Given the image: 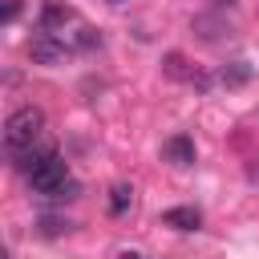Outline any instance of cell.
<instances>
[{"label": "cell", "instance_id": "13", "mask_svg": "<svg viewBox=\"0 0 259 259\" xmlns=\"http://www.w3.org/2000/svg\"><path fill=\"white\" fill-rule=\"evenodd\" d=\"M166 73H170V77H190V73H186V57H182V53H166Z\"/></svg>", "mask_w": 259, "mask_h": 259}, {"label": "cell", "instance_id": "1", "mask_svg": "<svg viewBox=\"0 0 259 259\" xmlns=\"http://www.w3.org/2000/svg\"><path fill=\"white\" fill-rule=\"evenodd\" d=\"M40 130H45V113H40L36 105H20V109H12V113L4 117V150H8V154L28 150V146L40 138Z\"/></svg>", "mask_w": 259, "mask_h": 259}, {"label": "cell", "instance_id": "10", "mask_svg": "<svg viewBox=\"0 0 259 259\" xmlns=\"http://www.w3.org/2000/svg\"><path fill=\"white\" fill-rule=\"evenodd\" d=\"M36 231H40L45 239H57V235H69V231H73V223H69V219H61V214H40V219H36Z\"/></svg>", "mask_w": 259, "mask_h": 259}, {"label": "cell", "instance_id": "11", "mask_svg": "<svg viewBox=\"0 0 259 259\" xmlns=\"http://www.w3.org/2000/svg\"><path fill=\"white\" fill-rule=\"evenodd\" d=\"M45 198H49V202H73V198H81V182L69 174V178H65V182H61L53 194H45Z\"/></svg>", "mask_w": 259, "mask_h": 259}, {"label": "cell", "instance_id": "12", "mask_svg": "<svg viewBox=\"0 0 259 259\" xmlns=\"http://www.w3.org/2000/svg\"><path fill=\"white\" fill-rule=\"evenodd\" d=\"M73 49H97L101 45V36H97V28H89V24H81L77 32H73V40H69Z\"/></svg>", "mask_w": 259, "mask_h": 259}, {"label": "cell", "instance_id": "4", "mask_svg": "<svg viewBox=\"0 0 259 259\" xmlns=\"http://www.w3.org/2000/svg\"><path fill=\"white\" fill-rule=\"evenodd\" d=\"M73 20H77V12H73L69 4H45V8H40V32L61 36L65 24H73Z\"/></svg>", "mask_w": 259, "mask_h": 259}, {"label": "cell", "instance_id": "3", "mask_svg": "<svg viewBox=\"0 0 259 259\" xmlns=\"http://www.w3.org/2000/svg\"><path fill=\"white\" fill-rule=\"evenodd\" d=\"M69 53H73V45H65V36H53V32H36L28 40V57L36 65H65Z\"/></svg>", "mask_w": 259, "mask_h": 259}, {"label": "cell", "instance_id": "8", "mask_svg": "<svg viewBox=\"0 0 259 259\" xmlns=\"http://www.w3.org/2000/svg\"><path fill=\"white\" fill-rule=\"evenodd\" d=\"M190 28H194V32L202 36V40H219V36L227 32V24H223L219 16H210V12H202V16H194V20H190Z\"/></svg>", "mask_w": 259, "mask_h": 259}, {"label": "cell", "instance_id": "15", "mask_svg": "<svg viewBox=\"0 0 259 259\" xmlns=\"http://www.w3.org/2000/svg\"><path fill=\"white\" fill-rule=\"evenodd\" d=\"M117 259H142V255H138V251H121Z\"/></svg>", "mask_w": 259, "mask_h": 259}, {"label": "cell", "instance_id": "2", "mask_svg": "<svg viewBox=\"0 0 259 259\" xmlns=\"http://www.w3.org/2000/svg\"><path fill=\"white\" fill-rule=\"evenodd\" d=\"M24 178H28V186H32V190L45 198V194H53V190H57V186L69 178V170H65L61 154H57V150H49V154H45V162H40L32 174H24Z\"/></svg>", "mask_w": 259, "mask_h": 259}, {"label": "cell", "instance_id": "14", "mask_svg": "<svg viewBox=\"0 0 259 259\" xmlns=\"http://www.w3.org/2000/svg\"><path fill=\"white\" fill-rule=\"evenodd\" d=\"M0 16H4V24H12V20L20 16V0H4V12H0Z\"/></svg>", "mask_w": 259, "mask_h": 259}, {"label": "cell", "instance_id": "5", "mask_svg": "<svg viewBox=\"0 0 259 259\" xmlns=\"http://www.w3.org/2000/svg\"><path fill=\"white\" fill-rule=\"evenodd\" d=\"M162 158L174 162V166H194V142L186 134H174L166 146H162Z\"/></svg>", "mask_w": 259, "mask_h": 259}, {"label": "cell", "instance_id": "7", "mask_svg": "<svg viewBox=\"0 0 259 259\" xmlns=\"http://www.w3.org/2000/svg\"><path fill=\"white\" fill-rule=\"evenodd\" d=\"M251 61H231V65H223V73H219V81L227 85V89H239V85H247L251 81Z\"/></svg>", "mask_w": 259, "mask_h": 259}, {"label": "cell", "instance_id": "17", "mask_svg": "<svg viewBox=\"0 0 259 259\" xmlns=\"http://www.w3.org/2000/svg\"><path fill=\"white\" fill-rule=\"evenodd\" d=\"M109 4H125V0H109Z\"/></svg>", "mask_w": 259, "mask_h": 259}, {"label": "cell", "instance_id": "9", "mask_svg": "<svg viewBox=\"0 0 259 259\" xmlns=\"http://www.w3.org/2000/svg\"><path fill=\"white\" fill-rule=\"evenodd\" d=\"M130 206H134V186H130V182L109 186V214H125Z\"/></svg>", "mask_w": 259, "mask_h": 259}, {"label": "cell", "instance_id": "6", "mask_svg": "<svg viewBox=\"0 0 259 259\" xmlns=\"http://www.w3.org/2000/svg\"><path fill=\"white\" fill-rule=\"evenodd\" d=\"M198 223H202V214L194 206H170L162 214V227H174V231H198Z\"/></svg>", "mask_w": 259, "mask_h": 259}, {"label": "cell", "instance_id": "16", "mask_svg": "<svg viewBox=\"0 0 259 259\" xmlns=\"http://www.w3.org/2000/svg\"><path fill=\"white\" fill-rule=\"evenodd\" d=\"M214 4H219V8H231V4H235V0H214Z\"/></svg>", "mask_w": 259, "mask_h": 259}]
</instances>
